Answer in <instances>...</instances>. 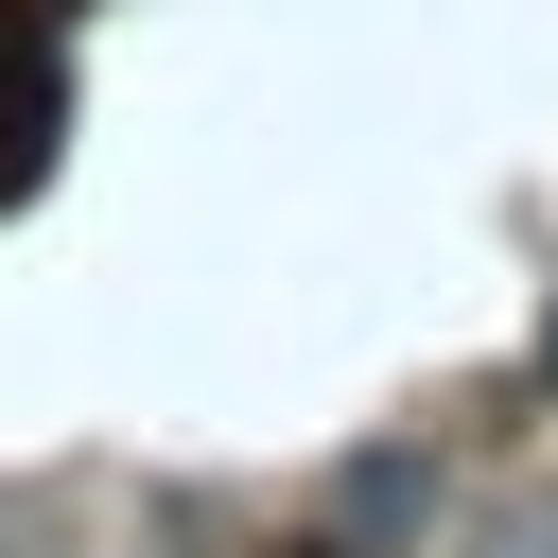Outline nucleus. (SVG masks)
Segmentation results:
<instances>
[{"label":"nucleus","instance_id":"f257e3e1","mask_svg":"<svg viewBox=\"0 0 558 558\" xmlns=\"http://www.w3.org/2000/svg\"><path fill=\"white\" fill-rule=\"evenodd\" d=\"M0 70H35V35H17V0H0Z\"/></svg>","mask_w":558,"mask_h":558},{"label":"nucleus","instance_id":"f03ea898","mask_svg":"<svg viewBox=\"0 0 558 558\" xmlns=\"http://www.w3.org/2000/svg\"><path fill=\"white\" fill-rule=\"evenodd\" d=\"M296 558H331V541H296Z\"/></svg>","mask_w":558,"mask_h":558}]
</instances>
